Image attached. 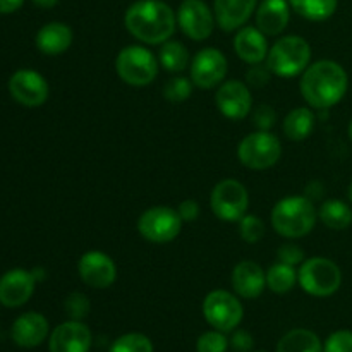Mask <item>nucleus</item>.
I'll return each mask as SVG.
<instances>
[{
	"mask_svg": "<svg viewBox=\"0 0 352 352\" xmlns=\"http://www.w3.org/2000/svg\"><path fill=\"white\" fill-rule=\"evenodd\" d=\"M256 6L258 0H215L213 14L220 30L230 33L248 23Z\"/></svg>",
	"mask_w": 352,
	"mask_h": 352,
	"instance_id": "obj_21",
	"label": "nucleus"
},
{
	"mask_svg": "<svg viewBox=\"0 0 352 352\" xmlns=\"http://www.w3.org/2000/svg\"><path fill=\"white\" fill-rule=\"evenodd\" d=\"M272 226L285 239H301L316 226L318 212L315 203L306 196H285L272 208Z\"/></svg>",
	"mask_w": 352,
	"mask_h": 352,
	"instance_id": "obj_3",
	"label": "nucleus"
},
{
	"mask_svg": "<svg viewBox=\"0 0 352 352\" xmlns=\"http://www.w3.org/2000/svg\"><path fill=\"white\" fill-rule=\"evenodd\" d=\"M265 223L260 217L256 215H244L239 220V236L244 243L256 244L258 241L263 239L265 236Z\"/></svg>",
	"mask_w": 352,
	"mask_h": 352,
	"instance_id": "obj_32",
	"label": "nucleus"
},
{
	"mask_svg": "<svg viewBox=\"0 0 352 352\" xmlns=\"http://www.w3.org/2000/svg\"><path fill=\"white\" fill-rule=\"evenodd\" d=\"M347 88L349 76L346 69L330 58L309 64L299 82L302 98L315 110H329L336 107L346 96Z\"/></svg>",
	"mask_w": 352,
	"mask_h": 352,
	"instance_id": "obj_1",
	"label": "nucleus"
},
{
	"mask_svg": "<svg viewBox=\"0 0 352 352\" xmlns=\"http://www.w3.org/2000/svg\"><path fill=\"white\" fill-rule=\"evenodd\" d=\"M347 134H349V140L352 141V119L349 120V126H347Z\"/></svg>",
	"mask_w": 352,
	"mask_h": 352,
	"instance_id": "obj_43",
	"label": "nucleus"
},
{
	"mask_svg": "<svg viewBox=\"0 0 352 352\" xmlns=\"http://www.w3.org/2000/svg\"><path fill=\"white\" fill-rule=\"evenodd\" d=\"M36 277L24 268H12L0 277V302L7 308L26 305L34 292Z\"/></svg>",
	"mask_w": 352,
	"mask_h": 352,
	"instance_id": "obj_17",
	"label": "nucleus"
},
{
	"mask_svg": "<svg viewBox=\"0 0 352 352\" xmlns=\"http://www.w3.org/2000/svg\"><path fill=\"white\" fill-rule=\"evenodd\" d=\"M192 81L186 76H174L164 85V98L170 103H181L191 96Z\"/></svg>",
	"mask_w": 352,
	"mask_h": 352,
	"instance_id": "obj_31",
	"label": "nucleus"
},
{
	"mask_svg": "<svg viewBox=\"0 0 352 352\" xmlns=\"http://www.w3.org/2000/svg\"><path fill=\"white\" fill-rule=\"evenodd\" d=\"M229 342L237 352H250L254 347V339L248 330H236Z\"/></svg>",
	"mask_w": 352,
	"mask_h": 352,
	"instance_id": "obj_39",
	"label": "nucleus"
},
{
	"mask_svg": "<svg viewBox=\"0 0 352 352\" xmlns=\"http://www.w3.org/2000/svg\"><path fill=\"white\" fill-rule=\"evenodd\" d=\"M291 19V6L287 0H263L256 9V28L267 36L284 33Z\"/></svg>",
	"mask_w": 352,
	"mask_h": 352,
	"instance_id": "obj_22",
	"label": "nucleus"
},
{
	"mask_svg": "<svg viewBox=\"0 0 352 352\" xmlns=\"http://www.w3.org/2000/svg\"><path fill=\"white\" fill-rule=\"evenodd\" d=\"M64 309L69 315V318L81 322L91 311V302H89L88 296L82 294V292H72V294H69L65 298Z\"/></svg>",
	"mask_w": 352,
	"mask_h": 352,
	"instance_id": "obj_33",
	"label": "nucleus"
},
{
	"mask_svg": "<svg viewBox=\"0 0 352 352\" xmlns=\"http://www.w3.org/2000/svg\"><path fill=\"white\" fill-rule=\"evenodd\" d=\"M277 122V112L268 103H261L253 110V126L258 131H270Z\"/></svg>",
	"mask_w": 352,
	"mask_h": 352,
	"instance_id": "obj_36",
	"label": "nucleus"
},
{
	"mask_svg": "<svg viewBox=\"0 0 352 352\" xmlns=\"http://www.w3.org/2000/svg\"><path fill=\"white\" fill-rule=\"evenodd\" d=\"M203 316L219 332H234L244 318L243 302L239 296L223 289L212 291L203 301Z\"/></svg>",
	"mask_w": 352,
	"mask_h": 352,
	"instance_id": "obj_8",
	"label": "nucleus"
},
{
	"mask_svg": "<svg viewBox=\"0 0 352 352\" xmlns=\"http://www.w3.org/2000/svg\"><path fill=\"white\" fill-rule=\"evenodd\" d=\"M182 219L170 206H151L138 219V232L153 244L172 243L181 234Z\"/></svg>",
	"mask_w": 352,
	"mask_h": 352,
	"instance_id": "obj_10",
	"label": "nucleus"
},
{
	"mask_svg": "<svg viewBox=\"0 0 352 352\" xmlns=\"http://www.w3.org/2000/svg\"><path fill=\"white\" fill-rule=\"evenodd\" d=\"M10 96L28 109L41 107L48 100L50 86L40 72L33 69H19L9 79Z\"/></svg>",
	"mask_w": 352,
	"mask_h": 352,
	"instance_id": "obj_13",
	"label": "nucleus"
},
{
	"mask_svg": "<svg viewBox=\"0 0 352 352\" xmlns=\"http://www.w3.org/2000/svg\"><path fill=\"white\" fill-rule=\"evenodd\" d=\"M298 284V268L277 261L267 270V287L275 294H287Z\"/></svg>",
	"mask_w": 352,
	"mask_h": 352,
	"instance_id": "obj_29",
	"label": "nucleus"
},
{
	"mask_svg": "<svg viewBox=\"0 0 352 352\" xmlns=\"http://www.w3.org/2000/svg\"><path fill=\"white\" fill-rule=\"evenodd\" d=\"M177 24L182 33L195 41H205L215 30V14L203 0H184L177 10Z\"/></svg>",
	"mask_w": 352,
	"mask_h": 352,
	"instance_id": "obj_12",
	"label": "nucleus"
},
{
	"mask_svg": "<svg viewBox=\"0 0 352 352\" xmlns=\"http://www.w3.org/2000/svg\"><path fill=\"white\" fill-rule=\"evenodd\" d=\"M229 339L226 333L219 332V330H210L199 336L198 342H196V351L198 352H226L229 349Z\"/></svg>",
	"mask_w": 352,
	"mask_h": 352,
	"instance_id": "obj_34",
	"label": "nucleus"
},
{
	"mask_svg": "<svg viewBox=\"0 0 352 352\" xmlns=\"http://www.w3.org/2000/svg\"><path fill=\"white\" fill-rule=\"evenodd\" d=\"M323 352H352V332L351 330H337L330 333L323 344Z\"/></svg>",
	"mask_w": 352,
	"mask_h": 352,
	"instance_id": "obj_35",
	"label": "nucleus"
},
{
	"mask_svg": "<svg viewBox=\"0 0 352 352\" xmlns=\"http://www.w3.org/2000/svg\"><path fill=\"white\" fill-rule=\"evenodd\" d=\"M177 212L181 215L182 222H195V220H198L201 208H199V203L196 199H184L177 206Z\"/></svg>",
	"mask_w": 352,
	"mask_h": 352,
	"instance_id": "obj_40",
	"label": "nucleus"
},
{
	"mask_svg": "<svg viewBox=\"0 0 352 352\" xmlns=\"http://www.w3.org/2000/svg\"><path fill=\"white\" fill-rule=\"evenodd\" d=\"M272 71L267 67V64H253L246 71V85L251 88H263L270 82Z\"/></svg>",
	"mask_w": 352,
	"mask_h": 352,
	"instance_id": "obj_37",
	"label": "nucleus"
},
{
	"mask_svg": "<svg viewBox=\"0 0 352 352\" xmlns=\"http://www.w3.org/2000/svg\"><path fill=\"white\" fill-rule=\"evenodd\" d=\"M48 332H50L48 320L41 313L36 311L21 315L12 323V329H10L12 340L19 347H24V349H33V347L40 346L47 339Z\"/></svg>",
	"mask_w": 352,
	"mask_h": 352,
	"instance_id": "obj_19",
	"label": "nucleus"
},
{
	"mask_svg": "<svg viewBox=\"0 0 352 352\" xmlns=\"http://www.w3.org/2000/svg\"><path fill=\"white\" fill-rule=\"evenodd\" d=\"M191 81L201 89H213L222 85L229 72V62L222 50L206 47L191 58Z\"/></svg>",
	"mask_w": 352,
	"mask_h": 352,
	"instance_id": "obj_11",
	"label": "nucleus"
},
{
	"mask_svg": "<svg viewBox=\"0 0 352 352\" xmlns=\"http://www.w3.org/2000/svg\"><path fill=\"white\" fill-rule=\"evenodd\" d=\"M215 105L226 119L243 120L251 113L253 96L246 82L239 79H230V81H223L217 89Z\"/></svg>",
	"mask_w": 352,
	"mask_h": 352,
	"instance_id": "obj_14",
	"label": "nucleus"
},
{
	"mask_svg": "<svg viewBox=\"0 0 352 352\" xmlns=\"http://www.w3.org/2000/svg\"><path fill=\"white\" fill-rule=\"evenodd\" d=\"M109 352H153V342L144 333H124L113 340Z\"/></svg>",
	"mask_w": 352,
	"mask_h": 352,
	"instance_id": "obj_30",
	"label": "nucleus"
},
{
	"mask_svg": "<svg viewBox=\"0 0 352 352\" xmlns=\"http://www.w3.org/2000/svg\"><path fill=\"white\" fill-rule=\"evenodd\" d=\"M318 219L332 230H344L352 226V206L342 199H327L318 210Z\"/></svg>",
	"mask_w": 352,
	"mask_h": 352,
	"instance_id": "obj_25",
	"label": "nucleus"
},
{
	"mask_svg": "<svg viewBox=\"0 0 352 352\" xmlns=\"http://www.w3.org/2000/svg\"><path fill=\"white\" fill-rule=\"evenodd\" d=\"M34 6L41 7V9H52L58 3V0H33Z\"/></svg>",
	"mask_w": 352,
	"mask_h": 352,
	"instance_id": "obj_42",
	"label": "nucleus"
},
{
	"mask_svg": "<svg viewBox=\"0 0 352 352\" xmlns=\"http://www.w3.org/2000/svg\"><path fill=\"white\" fill-rule=\"evenodd\" d=\"M265 64L278 78H296L311 64V45L298 34H287L275 41L268 50Z\"/></svg>",
	"mask_w": 352,
	"mask_h": 352,
	"instance_id": "obj_4",
	"label": "nucleus"
},
{
	"mask_svg": "<svg viewBox=\"0 0 352 352\" xmlns=\"http://www.w3.org/2000/svg\"><path fill=\"white\" fill-rule=\"evenodd\" d=\"M298 284L313 298H330L342 285V270L330 258H306L298 268Z\"/></svg>",
	"mask_w": 352,
	"mask_h": 352,
	"instance_id": "obj_5",
	"label": "nucleus"
},
{
	"mask_svg": "<svg viewBox=\"0 0 352 352\" xmlns=\"http://www.w3.org/2000/svg\"><path fill=\"white\" fill-rule=\"evenodd\" d=\"M234 50L241 60L253 65L265 62L270 47H268L267 34L261 33L256 26H243L234 36Z\"/></svg>",
	"mask_w": 352,
	"mask_h": 352,
	"instance_id": "obj_20",
	"label": "nucleus"
},
{
	"mask_svg": "<svg viewBox=\"0 0 352 352\" xmlns=\"http://www.w3.org/2000/svg\"><path fill=\"white\" fill-rule=\"evenodd\" d=\"M277 258L282 263L292 265V267H298V265H301L302 261L306 260L305 251H302V248H299L296 243L282 244L277 251Z\"/></svg>",
	"mask_w": 352,
	"mask_h": 352,
	"instance_id": "obj_38",
	"label": "nucleus"
},
{
	"mask_svg": "<svg viewBox=\"0 0 352 352\" xmlns=\"http://www.w3.org/2000/svg\"><path fill=\"white\" fill-rule=\"evenodd\" d=\"M124 24L141 43L162 45L174 36L177 14L162 0H140L126 10Z\"/></svg>",
	"mask_w": 352,
	"mask_h": 352,
	"instance_id": "obj_2",
	"label": "nucleus"
},
{
	"mask_svg": "<svg viewBox=\"0 0 352 352\" xmlns=\"http://www.w3.org/2000/svg\"><path fill=\"white\" fill-rule=\"evenodd\" d=\"M230 282L241 299H256L267 289V272L256 261L243 260L234 267Z\"/></svg>",
	"mask_w": 352,
	"mask_h": 352,
	"instance_id": "obj_18",
	"label": "nucleus"
},
{
	"mask_svg": "<svg viewBox=\"0 0 352 352\" xmlns=\"http://www.w3.org/2000/svg\"><path fill=\"white\" fill-rule=\"evenodd\" d=\"M347 198H349V201L352 203V181H351V184H349V189H347Z\"/></svg>",
	"mask_w": 352,
	"mask_h": 352,
	"instance_id": "obj_44",
	"label": "nucleus"
},
{
	"mask_svg": "<svg viewBox=\"0 0 352 352\" xmlns=\"http://www.w3.org/2000/svg\"><path fill=\"white\" fill-rule=\"evenodd\" d=\"M277 352H323V344L311 330L294 329L278 340Z\"/></svg>",
	"mask_w": 352,
	"mask_h": 352,
	"instance_id": "obj_26",
	"label": "nucleus"
},
{
	"mask_svg": "<svg viewBox=\"0 0 352 352\" xmlns=\"http://www.w3.org/2000/svg\"><path fill=\"white\" fill-rule=\"evenodd\" d=\"M23 3L24 0H0V14L16 12Z\"/></svg>",
	"mask_w": 352,
	"mask_h": 352,
	"instance_id": "obj_41",
	"label": "nucleus"
},
{
	"mask_svg": "<svg viewBox=\"0 0 352 352\" xmlns=\"http://www.w3.org/2000/svg\"><path fill=\"white\" fill-rule=\"evenodd\" d=\"M160 62L146 47L129 45L116 57V72L126 85L143 88L157 79Z\"/></svg>",
	"mask_w": 352,
	"mask_h": 352,
	"instance_id": "obj_6",
	"label": "nucleus"
},
{
	"mask_svg": "<svg viewBox=\"0 0 352 352\" xmlns=\"http://www.w3.org/2000/svg\"><path fill=\"white\" fill-rule=\"evenodd\" d=\"M93 336L88 325L79 320H69L55 327L48 339L50 352H89Z\"/></svg>",
	"mask_w": 352,
	"mask_h": 352,
	"instance_id": "obj_16",
	"label": "nucleus"
},
{
	"mask_svg": "<svg viewBox=\"0 0 352 352\" xmlns=\"http://www.w3.org/2000/svg\"><path fill=\"white\" fill-rule=\"evenodd\" d=\"M282 157V143L270 131H254L241 140L237 158L251 170H267Z\"/></svg>",
	"mask_w": 352,
	"mask_h": 352,
	"instance_id": "obj_7",
	"label": "nucleus"
},
{
	"mask_svg": "<svg viewBox=\"0 0 352 352\" xmlns=\"http://www.w3.org/2000/svg\"><path fill=\"white\" fill-rule=\"evenodd\" d=\"M158 62L165 71L177 74V72L188 69V65L191 64V55L181 41L168 40L162 43L160 50H158Z\"/></svg>",
	"mask_w": 352,
	"mask_h": 352,
	"instance_id": "obj_27",
	"label": "nucleus"
},
{
	"mask_svg": "<svg viewBox=\"0 0 352 352\" xmlns=\"http://www.w3.org/2000/svg\"><path fill=\"white\" fill-rule=\"evenodd\" d=\"M72 30L64 23H54L45 24L43 28H40V31L36 33V48L45 55H50V57H57V55L65 54L69 50V47L72 45Z\"/></svg>",
	"mask_w": 352,
	"mask_h": 352,
	"instance_id": "obj_23",
	"label": "nucleus"
},
{
	"mask_svg": "<svg viewBox=\"0 0 352 352\" xmlns=\"http://www.w3.org/2000/svg\"><path fill=\"white\" fill-rule=\"evenodd\" d=\"M210 206L217 219L223 222H239L250 208V192L237 179H223L212 189Z\"/></svg>",
	"mask_w": 352,
	"mask_h": 352,
	"instance_id": "obj_9",
	"label": "nucleus"
},
{
	"mask_svg": "<svg viewBox=\"0 0 352 352\" xmlns=\"http://www.w3.org/2000/svg\"><path fill=\"white\" fill-rule=\"evenodd\" d=\"M256 352H265V351H256Z\"/></svg>",
	"mask_w": 352,
	"mask_h": 352,
	"instance_id": "obj_45",
	"label": "nucleus"
},
{
	"mask_svg": "<svg viewBox=\"0 0 352 352\" xmlns=\"http://www.w3.org/2000/svg\"><path fill=\"white\" fill-rule=\"evenodd\" d=\"M287 2L299 16L315 23L330 19L339 6V0H287Z\"/></svg>",
	"mask_w": 352,
	"mask_h": 352,
	"instance_id": "obj_28",
	"label": "nucleus"
},
{
	"mask_svg": "<svg viewBox=\"0 0 352 352\" xmlns=\"http://www.w3.org/2000/svg\"><path fill=\"white\" fill-rule=\"evenodd\" d=\"M78 275L88 287L109 289L117 280V265L103 251H88L79 258Z\"/></svg>",
	"mask_w": 352,
	"mask_h": 352,
	"instance_id": "obj_15",
	"label": "nucleus"
},
{
	"mask_svg": "<svg viewBox=\"0 0 352 352\" xmlns=\"http://www.w3.org/2000/svg\"><path fill=\"white\" fill-rule=\"evenodd\" d=\"M316 116L309 107H298L285 116L282 122L284 136L291 141H305L315 131Z\"/></svg>",
	"mask_w": 352,
	"mask_h": 352,
	"instance_id": "obj_24",
	"label": "nucleus"
}]
</instances>
